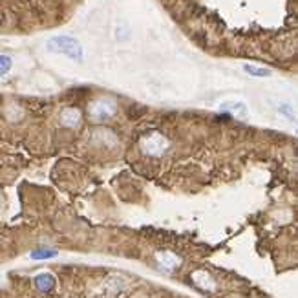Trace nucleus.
<instances>
[{"instance_id":"f257e3e1","label":"nucleus","mask_w":298,"mask_h":298,"mask_svg":"<svg viewBox=\"0 0 298 298\" xmlns=\"http://www.w3.org/2000/svg\"><path fill=\"white\" fill-rule=\"evenodd\" d=\"M48 51L51 53H59V55L70 57L75 62H83L84 60V50L77 39L70 37V35H55V37L48 39L46 42Z\"/></svg>"},{"instance_id":"f03ea898","label":"nucleus","mask_w":298,"mask_h":298,"mask_svg":"<svg viewBox=\"0 0 298 298\" xmlns=\"http://www.w3.org/2000/svg\"><path fill=\"white\" fill-rule=\"evenodd\" d=\"M167 148H169V141L159 132L148 134L147 138L141 139V150L147 156H161L167 152Z\"/></svg>"},{"instance_id":"7ed1b4c3","label":"nucleus","mask_w":298,"mask_h":298,"mask_svg":"<svg viewBox=\"0 0 298 298\" xmlns=\"http://www.w3.org/2000/svg\"><path fill=\"white\" fill-rule=\"evenodd\" d=\"M117 112V103L114 99H99L90 106V115L93 121H106L112 119Z\"/></svg>"},{"instance_id":"20e7f679","label":"nucleus","mask_w":298,"mask_h":298,"mask_svg":"<svg viewBox=\"0 0 298 298\" xmlns=\"http://www.w3.org/2000/svg\"><path fill=\"white\" fill-rule=\"evenodd\" d=\"M221 112H227L230 115H238L240 119H247L249 115V108L243 101H227L223 105H220Z\"/></svg>"},{"instance_id":"39448f33","label":"nucleus","mask_w":298,"mask_h":298,"mask_svg":"<svg viewBox=\"0 0 298 298\" xmlns=\"http://www.w3.org/2000/svg\"><path fill=\"white\" fill-rule=\"evenodd\" d=\"M60 124L66 128H77L81 126V112L77 108H64L60 114Z\"/></svg>"},{"instance_id":"423d86ee","label":"nucleus","mask_w":298,"mask_h":298,"mask_svg":"<svg viewBox=\"0 0 298 298\" xmlns=\"http://www.w3.org/2000/svg\"><path fill=\"white\" fill-rule=\"evenodd\" d=\"M55 285V278L48 273H42L35 278V289H37L39 293H50L51 289Z\"/></svg>"},{"instance_id":"0eeeda50","label":"nucleus","mask_w":298,"mask_h":298,"mask_svg":"<svg viewBox=\"0 0 298 298\" xmlns=\"http://www.w3.org/2000/svg\"><path fill=\"white\" fill-rule=\"evenodd\" d=\"M157 261H159V266L165 267L167 271H172L179 266V258L174 256V254H170V252H161V254H157Z\"/></svg>"},{"instance_id":"6e6552de","label":"nucleus","mask_w":298,"mask_h":298,"mask_svg":"<svg viewBox=\"0 0 298 298\" xmlns=\"http://www.w3.org/2000/svg\"><path fill=\"white\" fill-rule=\"evenodd\" d=\"M243 70L247 72L252 77H269L271 70L269 68H260V66H252V64H243Z\"/></svg>"},{"instance_id":"1a4fd4ad","label":"nucleus","mask_w":298,"mask_h":298,"mask_svg":"<svg viewBox=\"0 0 298 298\" xmlns=\"http://www.w3.org/2000/svg\"><path fill=\"white\" fill-rule=\"evenodd\" d=\"M11 66H13V62H11L10 57L0 55V77H4L6 74H10Z\"/></svg>"},{"instance_id":"9d476101","label":"nucleus","mask_w":298,"mask_h":298,"mask_svg":"<svg viewBox=\"0 0 298 298\" xmlns=\"http://www.w3.org/2000/svg\"><path fill=\"white\" fill-rule=\"evenodd\" d=\"M278 110H280V114H284L289 121H294V108L291 103H284L282 106H278Z\"/></svg>"},{"instance_id":"9b49d317","label":"nucleus","mask_w":298,"mask_h":298,"mask_svg":"<svg viewBox=\"0 0 298 298\" xmlns=\"http://www.w3.org/2000/svg\"><path fill=\"white\" fill-rule=\"evenodd\" d=\"M57 256V251H33L31 252V258L33 260H46V258H53Z\"/></svg>"}]
</instances>
